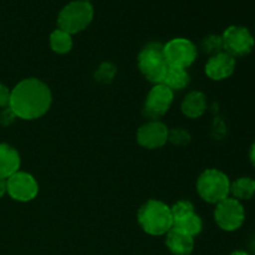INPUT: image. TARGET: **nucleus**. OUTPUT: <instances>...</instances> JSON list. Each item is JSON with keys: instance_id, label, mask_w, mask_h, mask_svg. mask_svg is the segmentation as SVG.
Segmentation results:
<instances>
[{"instance_id": "f257e3e1", "label": "nucleus", "mask_w": 255, "mask_h": 255, "mask_svg": "<svg viewBox=\"0 0 255 255\" xmlns=\"http://www.w3.org/2000/svg\"><path fill=\"white\" fill-rule=\"evenodd\" d=\"M51 102L52 95L49 86L31 77L20 81L11 90L9 107L17 119L30 121L44 116Z\"/></svg>"}, {"instance_id": "f03ea898", "label": "nucleus", "mask_w": 255, "mask_h": 255, "mask_svg": "<svg viewBox=\"0 0 255 255\" xmlns=\"http://www.w3.org/2000/svg\"><path fill=\"white\" fill-rule=\"evenodd\" d=\"M137 219L141 228L149 236H163L173 227L171 208L157 199H149L139 208Z\"/></svg>"}, {"instance_id": "7ed1b4c3", "label": "nucleus", "mask_w": 255, "mask_h": 255, "mask_svg": "<svg viewBox=\"0 0 255 255\" xmlns=\"http://www.w3.org/2000/svg\"><path fill=\"white\" fill-rule=\"evenodd\" d=\"M197 192L203 201L217 204L231 194V181L224 172L208 168L197 181Z\"/></svg>"}, {"instance_id": "20e7f679", "label": "nucleus", "mask_w": 255, "mask_h": 255, "mask_svg": "<svg viewBox=\"0 0 255 255\" xmlns=\"http://www.w3.org/2000/svg\"><path fill=\"white\" fill-rule=\"evenodd\" d=\"M139 71L146 80L153 85L162 84L166 70L168 67L163 54V45L159 42L147 44L137 57Z\"/></svg>"}, {"instance_id": "39448f33", "label": "nucleus", "mask_w": 255, "mask_h": 255, "mask_svg": "<svg viewBox=\"0 0 255 255\" xmlns=\"http://www.w3.org/2000/svg\"><path fill=\"white\" fill-rule=\"evenodd\" d=\"M94 19V7L90 1L75 0L64 6L57 16L59 29L69 32L70 35L77 34L86 29Z\"/></svg>"}, {"instance_id": "423d86ee", "label": "nucleus", "mask_w": 255, "mask_h": 255, "mask_svg": "<svg viewBox=\"0 0 255 255\" xmlns=\"http://www.w3.org/2000/svg\"><path fill=\"white\" fill-rule=\"evenodd\" d=\"M164 59L168 66L186 69L197 59V47L191 40L176 37L163 45Z\"/></svg>"}, {"instance_id": "0eeeda50", "label": "nucleus", "mask_w": 255, "mask_h": 255, "mask_svg": "<svg viewBox=\"0 0 255 255\" xmlns=\"http://www.w3.org/2000/svg\"><path fill=\"white\" fill-rule=\"evenodd\" d=\"M214 219L221 229L226 232H234L243 226L246 212L241 202L228 197L217 203L214 209Z\"/></svg>"}, {"instance_id": "6e6552de", "label": "nucleus", "mask_w": 255, "mask_h": 255, "mask_svg": "<svg viewBox=\"0 0 255 255\" xmlns=\"http://www.w3.org/2000/svg\"><path fill=\"white\" fill-rule=\"evenodd\" d=\"M174 92L164 85H154L149 90L143 105L144 116L151 119L152 121H158L162 116L168 112L172 102H173Z\"/></svg>"}, {"instance_id": "1a4fd4ad", "label": "nucleus", "mask_w": 255, "mask_h": 255, "mask_svg": "<svg viewBox=\"0 0 255 255\" xmlns=\"http://www.w3.org/2000/svg\"><path fill=\"white\" fill-rule=\"evenodd\" d=\"M224 51L233 57L246 56L251 54L254 47V37L244 26H229L222 35Z\"/></svg>"}, {"instance_id": "9d476101", "label": "nucleus", "mask_w": 255, "mask_h": 255, "mask_svg": "<svg viewBox=\"0 0 255 255\" xmlns=\"http://www.w3.org/2000/svg\"><path fill=\"white\" fill-rule=\"evenodd\" d=\"M6 193L14 201L30 202L36 198L39 184L30 173L17 171L6 179Z\"/></svg>"}, {"instance_id": "9b49d317", "label": "nucleus", "mask_w": 255, "mask_h": 255, "mask_svg": "<svg viewBox=\"0 0 255 255\" xmlns=\"http://www.w3.org/2000/svg\"><path fill=\"white\" fill-rule=\"evenodd\" d=\"M167 126L159 121H149L142 125L137 131V142L147 149L161 148L168 141Z\"/></svg>"}, {"instance_id": "f8f14e48", "label": "nucleus", "mask_w": 255, "mask_h": 255, "mask_svg": "<svg viewBox=\"0 0 255 255\" xmlns=\"http://www.w3.org/2000/svg\"><path fill=\"white\" fill-rule=\"evenodd\" d=\"M234 69H236V59L226 51L213 55L207 61L204 67L207 76L214 81L228 79L234 72Z\"/></svg>"}, {"instance_id": "ddd939ff", "label": "nucleus", "mask_w": 255, "mask_h": 255, "mask_svg": "<svg viewBox=\"0 0 255 255\" xmlns=\"http://www.w3.org/2000/svg\"><path fill=\"white\" fill-rule=\"evenodd\" d=\"M20 164L21 159L19 152L10 144L0 143V178H9L19 171Z\"/></svg>"}, {"instance_id": "4468645a", "label": "nucleus", "mask_w": 255, "mask_h": 255, "mask_svg": "<svg viewBox=\"0 0 255 255\" xmlns=\"http://www.w3.org/2000/svg\"><path fill=\"white\" fill-rule=\"evenodd\" d=\"M166 244L173 255H191L194 248V238L176 229H171L167 233Z\"/></svg>"}, {"instance_id": "2eb2a0df", "label": "nucleus", "mask_w": 255, "mask_h": 255, "mask_svg": "<svg viewBox=\"0 0 255 255\" xmlns=\"http://www.w3.org/2000/svg\"><path fill=\"white\" fill-rule=\"evenodd\" d=\"M181 109L188 119H198L207 110L206 95L201 91H191L184 97Z\"/></svg>"}, {"instance_id": "dca6fc26", "label": "nucleus", "mask_w": 255, "mask_h": 255, "mask_svg": "<svg viewBox=\"0 0 255 255\" xmlns=\"http://www.w3.org/2000/svg\"><path fill=\"white\" fill-rule=\"evenodd\" d=\"M189 81H191V79H189V74L186 69L168 66L163 80H162V85H164L174 92L186 89L189 85Z\"/></svg>"}, {"instance_id": "f3484780", "label": "nucleus", "mask_w": 255, "mask_h": 255, "mask_svg": "<svg viewBox=\"0 0 255 255\" xmlns=\"http://www.w3.org/2000/svg\"><path fill=\"white\" fill-rule=\"evenodd\" d=\"M231 194L237 201H247L255 194V181L249 177H242L231 183Z\"/></svg>"}, {"instance_id": "a211bd4d", "label": "nucleus", "mask_w": 255, "mask_h": 255, "mask_svg": "<svg viewBox=\"0 0 255 255\" xmlns=\"http://www.w3.org/2000/svg\"><path fill=\"white\" fill-rule=\"evenodd\" d=\"M202 228H203L202 219L201 217L196 213L191 214V216L188 217H184V218L178 219V221H174L173 227H172V229H176V231L182 232V233L193 237V238L201 233Z\"/></svg>"}, {"instance_id": "6ab92c4d", "label": "nucleus", "mask_w": 255, "mask_h": 255, "mask_svg": "<svg viewBox=\"0 0 255 255\" xmlns=\"http://www.w3.org/2000/svg\"><path fill=\"white\" fill-rule=\"evenodd\" d=\"M50 46H51L52 51L56 52V54H67L72 49L71 35L57 27L50 35Z\"/></svg>"}, {"instance_id": "aec40b11", "label": "nucleus", "mask_w": 255, "mask_h": 255, "mask_svg": "<svg viewBox=\"0 0 255 255\" xmlns=\"http://www.w3.org/2000/svg\"><path fill=\"white\" fill-rule=\"evenodd\" d=\"M116 72L117 69L114 64L104 62V64L100 65L97 71L95 72V79H96V81L101 82V84H110L114 80Z\"/></svg>"}, {"instance_id": "412c9836", "label": "nucleus", "mask_w": 255, "mask_h": 255, "mask_svg": "<svg viewBox=\"0 0 255 255\" xmlns=\"http://www.w3.org/2000/svg\"><path fill=\"white\" fill-rule=\"evenodd\" d=\"M169 208H171V214L172 218H173V222L194 213V207L189 201H178L173 206L169 207Z\"/></svg>"}, {"instance_id": "4be33fe9", "label": "nucleus", "mask_w": 255, "mask_h": 255, "mask_svg": "<svg viewBox=\"0 0 255 255\" xmlns=\"http://www.w3.org/2000/svg\"><path fill=\"white\" fill-rule=\"evenodd\" d=\"M202 47H203L204 52H208V54L213 55L224 51L222 36H217V35H209L206 39H203V41H202Z\"/></svg>"}, {"instance_id": "5701e85b", "label": "nucleus", "mask_w": 255, "mask_h": 255, "mask_svg": "<svg viewBox=\"0 0 255 255\" xmlns=\"http://www.w3.org/2000/svg\"><path fill=\"white\" fill-rule=\"evenodd\" d=\"M168 141H171L176 146H186L191 141V134L184 128L178 127V128H173L168 131Z\"/></svg>"}, {"instance_id": "b1692460", "label": "nucleus", "mask_w": 255, "mask_h": 255, "mask_svg": "<svg viewBox=\"0 0 255 255\" xmlns=\"http://www.w3.org/2000/svg\"><path fill=\"white\" fill-rule=\"evenodd\" d=\"M10 95H11V90H9L4 84L0 82V107L1 109L9 107Z\"/></svg>"}, {"instance_id": "393cba45", "label": "nucleus", "mask_w": 255, "mask_h": 255, "mask_svg": "<svg viewBox=\"0 0 255 255\" xmlns=\"http://www.w3.org/2000/svg\"><path fill=\"white\" fill-rule=\"evenodd\" d=\"M15 119H17V117L15 116V114L11 111L10 107L4 109L1 111V114H0V124L4 125V126H9V125H11L12 122L15 121Z\"/></svg>"}, {"instance_id": "a878e982", "label": "nucleus", "mask_w": 255, "mask_h": 255, "mask_svg": "<svg viewBox=\"0 0 255 255\" xmlns=\"http://www.w3.org/2000/svg\"><path fill=\"white\" fill-rule=\"evenodd\" d=\"M6 193V179L0 178V198Z\"/></svg>"}, {"instance_id": "bb28decb", "label": "nucleus", "mask_w": 255, "mask_h": 255, "mask_svg": "<svg viewBox=\"0 0 255 255\" xmlns=\"http://www.w3.org/2000/svg\"><path fill=\"white\" fill-rule=\"evenodd\" d=\"M249 156H251L252 163H253L254 167H255V142L253 143V146H252V148H251V154H249Z\"/></svg>"}, {"instance_id": "cd10ccee", "label": "nucleus", "mask_w": 255, "mask_h": 255, "mask_svg": "<svg viewBox=\"0 0 255 255\" xmlns=\"http://www.w3.org/2000/svg\"><path fill=\"white\" fill-rule=\"evenodd\" d=\"M229 255H249V254L247 253V252H243V251H237V252H233V253L229 254Z\"/></svg>"}, {"instance_id": "c85d7f7f", "label": "nucleus", "mask_w": 255, "mask_h": 255, "mask_svg": "<svg viewBox=\"0 0 255 255\" xmlns=\"http://www.w3.org/2000/svg\"><path fill=\"white\" fill-rule=\"evenodd\" d=\"M82 1H90V0H82Z\"/></svg>"}]
</instances>
